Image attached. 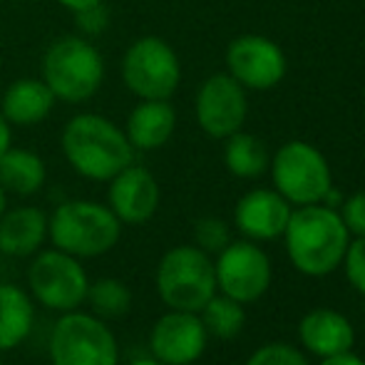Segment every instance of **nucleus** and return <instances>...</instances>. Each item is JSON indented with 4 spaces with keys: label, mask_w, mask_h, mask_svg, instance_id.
<instances>
[{
    "label": "nucleus",
    "mask_w": 365,
    "mask_h": 365,
    "mask_svg": "<svg viewBox=\"0 0 365 365\" xmlns=\"http://www.w3.org/2000/svg\"><path fill=\"white\" fill-rule=\"evenodd\" d=\"M50 365H120V346L102 318L70 311L50 331Z\"/></svg>",
    "instance_id": "5"
},
{
    "label": "nucleus",
    "mask_w": 365,
    "mask_h": 365,
    "mask_svg": "<svg viewBox=\"0 0 365 365\" xmlns=\"http://www.w3.org/2000/svg\"><path fill=\"white\" fill-rule=\"evenodd\" d=\"M35 306L28 291L15 284H0V353L18 348L30 336Z\"/></svg>",
    "instance_id": "20"
},
{
    "label": "nucleus",
    "mask_w": 365,
    "mask_h": 365,
    "mask_svg": "<svg viewBox=\"0 0 365 365\" xmlns=\"http://www.w3.org/2000/svg\"><path fill=\"white\" fill-rule=\"evenodd\" d=\"M274 182L291 204H318L331 192V169L323 154L306 142H289L274 157Z\"/></svg>",
    "instance_id": "8"
},
{
    "label": "nucleus",
    "mask_w": 365,
    "mask_h": 365,
    "mask_svg": "<svg viewBox=\"0 0 365 365\" xmlns=\"http://www.w3.org/2000/svg\"><path fill=\"white\" fill-rule=\"evenodd\" d=\"M8 147H10V127L8 120L3 117V112H0V157H3Z\"/></svg>",
    "instance_id": "31"
},
{
    "label": "nucleus",
    "mask_w": 365,
    "mask_h": 365,
    "mask_svg": "<svg viewBox=\"0 0 365 365\" xmlns=\"http://www.w3.org/2000/svg\"><path fill=\"white\" fill-rule=\"evenodd\" d=\"M179 60L159 38H142L127 50L122 77L142 100H169L179 85Z\"/></svg>",
    "instance_id": "9"
},
{
    "label": "nucleus",
    "mask_w": 365,
    "mask_h": 365,
    "mask_svg": "<svg viewBox=\"0 0 365 365\" xmlns=\"http://www.w3.org/2000/svg\"><path fill=\"white\" fill-rule=\"evenodd\" d=\"M157 293L172 311L199 313L217 293V274L199 246H174L157 266Z\"/></svg>",
    "instance_id": "4"
},
{
    "label": "nucleus",
    "mask_w": 365,
    "mask_h": 365,
    "mask_svg": "<svg viewBox=\"0 0 365 365\" xmlns=\"http://www.w3.org/2000/svg\"><path fill=\"white\" fill-rule=\"evenodd\" d=\"M207 328L192 311H169L149 333V351L162 365H192L207 348Z\"/></svg>",
    "instance_id": "12"
},
{
    "label": "nucleus",
    "mask_w": 365,
    "mask_h": 365,
    "mask_svg": "<svg viewBox=\"0 0 365 365\" xmlns=\"http://www.w3.org/2000/svg\"><path fill=\"white\" fill-rule=\"evenodd\" d=\"M55 100L45 80H18L8 87L3 97V117L13 125H38L40 120L50 115Z\"/></svg>",
    "instance_id": "18"
},
{
    "label": "nucleus",
    "mask_w": 365,
    "mask_h": 365,
    "mask_svg": "<svg viewBox=\"0 0 365 365\" xmlns=\"http://www.w3.org/2000/svg\"><path fill=\"white\" fill-rule=\"evenodd\" d=\"M97 318H122L132 308V291L120 279H97L87 289V301Z\"/></svg>",
    "instance_id": "24"
},
{
    "label": "nucleus",
    "mask_w": 365,
    "mask_h": 365,
    "mask_svg": "<svg viewBox=\"0 0 365 365\" xmlns=\"http://www.w3.org/2000/svg\"><path fill=\"white\" fill-rule=\"evenodd\" d=\"M199 318H202L209 336L221 338V341L236 338L246 323V313L241 308V303L229 296H217V293L204 303Z\"/></svg>",
    "instance_id": "23"
},
{
    "label": "nucleus",
    "mask_w": 365,
    "mask_h": 365,
    "mask_svg": "<svg viewBox=\"0 0 365 365\" xmlns=\"http://www.w3.org/2000/svg\"><path fill=\"white\" fill-rule=\"evenodd\" d=\"M102 58L82 38H63L53 43L43 60V80L55 97L82 102L97 92L102 82Z\"/></svg>",
    "instance_id": "6"
},
{
    "label": "nucleus",
    "mask_w": 365,
    "mask_h": 365,
    "mask_svg": "<svg viewBox=\"0 0 365 365\" xmlns=\"http://www.w3.org/2000/svg\"><path fill=\"white\" fill-rule=\"evenodd\" d=\"M110 209L122 224H145L159 207V184L145 167H125L110 179Z\"/></svg>",
    "instance_id": "14"
},
{
    "label": "nucleus",
    "mask_w": 365,
    "mask_h": 365,
    "mask_svg": "<svg viewBox=\"0 0 365 365\" xmlns=\"http://www.w3.org/2000/svg\"><path fill=\"white\" fill-rule=\"evenodd\" d=\"M48 236L55 249L75 256V259H97L117 246L122 236V221L110 207L97 202L60 204L48 219Z\"/></svg>",
    "instance_id": "3"
},
{
    "label": "nucleus",
    "mask_w": 365,
    "mask_h": 365,
    "mask_svg": "<svg viewBox=\"0 0 365 365\" xmlns=\"http://www.w3.org/2000/svg\"><path fill=\"white\" fill-rule=\"evenodd\" d=\"M194 239H197V246L204 254H219V251H224L226 246L231 244L229 226L214 217L197 221V226H194Z\"/></svg>",
    "instance_id": "25"
},
{
    "label": "nucleus",
    "mask_w": 365,
    "mask_h": 365,
    "mask_svg": "<svg viewBox=\"0 0 365 365\" xmlns=\"http://www.w3.org/2000/svg\"><path fill=\"white\" fill-rule=\"evenodd\" d=\"M246 365H308V361L286 343H271V346L259 348Z\"/></svg>",
    "instance_id": "26"
},
{
    "label": "nucleus",
    "mask_w": 365,
    "mask_h": 365,
    "mask_svg": "<svg viewBox=\"0 0 365 365\" xmlns=\"http://www.w3.org/2000/svg\"><path fill=\"white\" fill-rule=\"evenodd\" d=\"M5 204H8V199H5V189H3V184H0V217L5 214Z\"/></svg>",
    "instance_id": "33"
},
{
    "label": "nucleus",
    "mask_w": 365,
    "mask_h": 365,
    "mask_svg": "<svg viewBox=\"0 0 365 365\" xmlns=\"http://www.w3.org/2000/svg\"><path fill=\"white\" fill-rule=\"evenodd\" d=\"M63 152L77 174L110 182L132 164L135 147L127 135L100 115H77L63 132Z\"/></svg>",
    "instance_id": "1"
},
{
    "label": "nucleus",
    "mask_w": 365,
    "mask_h": 365,
    "mask_svg": "<svg viewBox=\"0 0 365 365\" xmlns=\"http://www.w3.org/2000/svg\"><path fill=\"white\" fill-rule=\"evenodd\" d=\"M177 115L167 100H147L127 120V140L135 149H157L172 137Z\"/></svg>",
    "instance_id": "19"
},
{
    "label": "nucleus",
    "mask_w": 365,
    "mask_h": 365,
    "mask_svg": "<svg viewBox=\"0 0 365 365\" xmlns=\"http://www.w3.org/2000/svg\"><path fill=\"white\" fill-rule=\"evenodd\" d=\"M298 333H301L303 346L321 358L348 353L356 343V331L351 321L331 308H318L303 316Z\"/></svg>",
    "instance_id": "17"
},
{
    "label": "nucleus",
    "mask_w": 365,
    "mask_h": 365,
    "mask_svg": "<svg viewBox=\"0 0 365 365\" xmlns=\"http://www.w3.org/2000/svg\"><path fill=\"white\" fill-rule=\"evenodd\" d=\"M0 365H3V361H0Z\"/></svg>",
    "instance_id": "34"
},
{
    "label": "nucleus",
    "mask_w": 365,
    "mask_h": 365,
    "mask_svg": "<svg viewBox=\"0 0 365 365\" xmlns=\"http://www.w3.org/2000/svg\"><path fill=\"white\" fill-rule=\"evenodd\" d=\"M197 120L209 137L226 140L241 130L246 120L244 87L231 75H214L197 95Z\"/></svg>",
    "instance_id": "13"
},
{
    "label": "nucleus",
    "mask_w": 365,
    "mask_h": 365,
    "mask_svg": "<svg viewBox=\"0 0 365 365\" xmlns=\"http://www.w3.org/2000/svg\"><path fill=\"white\" fill-rule=\"evenodd\" d=\"M214 274H217V286L224 291V296L239 303H249L261 298L269 289L271 261L259 246L249 241H236L219 251Z\"/></svg>",
    "instance_id": "10"
},
{
    "label": "nucleus",
    "mask_w": 365,
    "mask_h": 365,
    "mask_svg": "<svg viewBox=\"0 0 365 365\" xmlns=\"http://www.w3.org/2000/svg\"><path fill=\"white\" fill-rule=\"evenodd\" d=\"M236 226L249 239H276L286 231L291 219V207L279 192L254 189L244 194L236 204Z\"/></svg>",
    "instance_id": "15"
},
{
    "label": "nucleus",
    "mask_w": 365,
    "mask_h": 365,
    "mask_svg": "<svg viewBox=\"0 0 365 365\" xmlns=\"http://www.w3.org/2000/svg\"><path fill=\"white\" fill-rule=\"evenodd\" d=\"M224 147V162L231 174L241 179H256L266 172L269 167V152H266L264 142L254 135H244V132H234L226 137Z\"/></svg>",
    "instance_id": "22"
},
{
    "label": "nucleus",
    "mask_w": 365,
    "mask_h": 365,
    "mask_svg": "<svg viewBox=\"0 0 365 365\" xmlns=\"http://www.w3.org/2000/svg\"><path fill=\"white\" fill-rule=\"evenodd\" d=\"M346 276L353 286L365 296V236H358L346 249Z\"/></svg>",
    "instance_id": "27"
},
{
    "label": "nucleus",
    "mask_w": 365,
    "mask_h": 365,
    "mask_svg": "<svg viewBox=\"0 0 365 365\" xmlns=\"http://www.w3.org/2000/svg\"><path fill=\"white\" fill-rule=\"evenodd\" d=\"M343 224H346L348 231L358 236H365V192L353 194L351 199L343 207Z\"/></svg>",
    "instance_id": "28"
},
{
    "label": "nucleus",
    "mask_w": 365,
    "mask_h": 365,
    "mask_svg": "<svg viewBox=\"0 0 365 365\" xmlns=\"http://www.w3.org/2000/svg\"><path fill=\"white\" fill-rule=\"evenodd\" d=\"M229 73L241 87L251 90H271L286 75L284 50L269 38L261 35H244L236 38L226 50Z\"/></svg>",
    "instance_id": "11"
},
{
    "label": "nucleus",
    "mask_w": 365,
    "mask_h": 365,
    "mask_svg": "<svg viewBox=\"0 0 365 365\" xmlns=\"http://www.w3.org/2000/svg\"><path fill=\"white\" fill-rule=\"evenodd\" d=\"M48 239V217L38 207H18L0 217V254L28 259L43 249Z\"/></svg>",
    "instance_id": "16"
},
{
    "label": "nucleus",
    "mask_w": 365,
    "mask_h": 365,
    "mask_svg": "<svg viewBox=\"0 0 365 365\" xmlns=\"http://www.w3.org/2000/svg\"><path fill=\"white\" fill-rule=\"evenodd\" d=\"M321 365H365V363L348 351V353H338V356H331V358H323Z\"/></svg>",
    "instance_id": "29"
},
{
    "label": "nucleus",
    "mask_w": 365,
    "mask_h": 365,
    "mask_svg": "<svg viewBox=\"0 0 365 365\" xmlns=\"http://www.w3.org/2000/svg\"><path fill=\"white\" fill-rule=\"evenodd\" d=\"M130 365H162L157 361V358H137V361H132Z\"/></svg>",
    "instance_id": "32"
},
{
    "label": "nucleus",
    "mask_w": 365,
    "mask_h": 365,
    "mask_svg": "<svg viewBox=\"0 0 365 365\" xmlns=\"http://www.w3.org/2000/svg\"><path fill=\"white\" fill-rule=\"evenodd\" d=\"M60 3H63L65 8L75 10V13H82V10H87V8H95V5H100L102 0H60Z\"/></svg>",
    "instance_id": "30"
},
{
    "label": "nucleus",
    "mask_w": 365,
    "mask_h": 365,
    "mask_svg": "<svg viewBox=\"0 0 365 365\" xmlns=\"http://www.w3.org/2000/svg\"><path fill=\"white\" fill-rule=\"evenodd\" d=\"M284 234L293 266L306 276L331 274L348 249V229L341 214L318 204L291 212Z\"/></svg>",
    "instance_id": "2"
},
{
    "label": "nucleus",
    "mask_w": 365,
    "mask_h": 365,
    "mask_svg": "<svg viewBox=\"0 0 365 365\" xmlns=\"http://www.w3.org/2000/svg\"><path fill=\"white\" fill-rule=\"evenodd\" d=\"M28 289L30 296L48 311L70 313L87 301L90 279L82 259H75L60 249H50L35 254L28 269Z\"/></svg>",
    "instance_id": "7"
},
{
    "label": "nucleus",
    "mask_w": 365,
    "mask_h": 365,
    "mask_svg": "<svg viewBox=\"0 0 365 365\" xmlns=\"http://www.w3.org/2000/svg\"><path fill=\"white\" fill-rule=\"evenodd\" d=\"M0 184L5 192L30 197L45 184V164L30 149H5L0 157Z\"/></svg>",
    "instance_id": "21"
}]
</instances>
